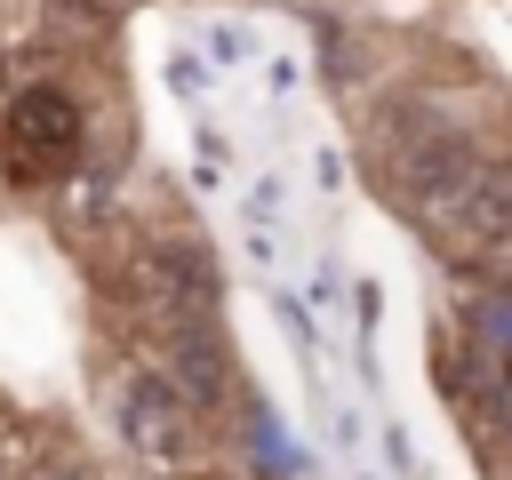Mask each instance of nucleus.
Listing matches in <instances>:
<instances>
[{"label":"nucleus","mask_w":512,"mask_h":480,"mask_svg":"<svg viewBox=\"0 0 512 480\" xmlns=\"http://www.w3.org/2000/svg\"><path fill=\"white\" fill-rule=\"evenodd\" d=\"M48 16L72 32H104V0H48Z\"/></svg>","instance_id":"nucleus-4"},{"label":"nucleus","mask_w":512,"mask_h":480,"mask_svg":"<svg viewBox=\"0 0 512 480\" xmlns=\"http://www.w3.org/2000/svg\"><path fill=\"white\" fill-rule=\"evenodd\" d=\"M72 136H80V112L64 104V88H32V96H16V112H8V160H16V176H56L64 160H72Z\"/></svg>","instance_id":"nucleus-2"},{"label":"nucleus","mask_w":512,"mask_h":480,"mask_svg":"<svg viewBox=\"0 0 512 480\" xmlns=\"http://www.w3.org/2000/svg\"><path fill=\"white\" fill-rule=\"evenodd\" d=\"M8 464H16V424L0 416V480H8Z\"/></svg>","instance_id":"nucleus-6"},{"label":"nucleus","mask_w":512,"mask_h":480,"mask_svg":"<svg viewBox=\"0 0 512 480\" xmlns=\"http://www.w3.org/2000/svg\"><path fill=\"white\" fill-rule=\"evenodd\" d=\"M56 480H112V472H104V464H88V456H72V464H64Z\"/></svg>","instance_id":"nucleus-5"},{"label":"nucleus","mask_w":512,"mask_h":480,"mask_svg":"<svg viewBox=\"0 0 512 480\" xmlns=\"http://www.w3.org/2000/svg\"><path fill=\"white\" fill-rule=\"evenodd\" d=\"M448 216L464 224L472 248H512V160H472Z\"/></svg>","instance_id":"nucleus-3"},{"label":"nucleus","mask_w":512,"mask_h":480,"mask_svg":"<svg viewBox=\"0 0 512 480\" xmlns=\"http://www.w3.org/2000/svg\"><path fill=\"white\" fill-rule=\"evenodd\" d=\"M112 432L120 448L144 464V472H184L192 464V408L152 376V368H128L112 384Z\"/></svg>","instance_id":"nucleus-1"}]
</instances>
